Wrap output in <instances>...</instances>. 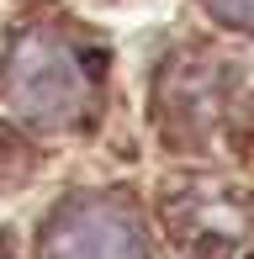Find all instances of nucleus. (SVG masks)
Returning a JSON list of instances; mask_svg holds the SVG:
<instances>
[{"label":"nucleus","mask_w":254,"mask_h":259,"mask_svg":"<svg viewBox=\"0 0 254 259\" xmlns=\"http://www.w3.org/2000/svg\"><path fill=\"white\" fill-rule=\"evenodd\" d=\"M6 96L32 127H69L85 111L79 58L53 32H21L6 58Z\"/></svg>","instance_id":"nucleus-1"},{"label":"nucleus","mask_w":254,"mask_h":259,"mask_svg":"<svg viewBox=\"0 0 254 259\" xmlns=\"http://www.w3.org/2000/svg\"><path fill=\"white\" fill-rule=\"evenodd\" d=\"M43 249L48 259H148V233L122 196H74L53 211Z\"/></svg>","instance_id":"nucleus-2"},{"label":"nucleus","mask_w":254,"mask_h":259,"mask_svg":"<svg viewBox=\"0 0 254 259\" xmlns=\"http://www.w3.org/2000/svg\"><path fill=\"white\" fill-rule=\"evenodd\" d=\"M164 217H170V228H175V238L186 243V249L212 254V259L238 249V243L249 238V211L238 201H228V196H217V191L175 196V201L164 206Z\"/></svg>","instance_id":"nucleus-3"},{"label":"nucleus","mask_w":254,"mask_h":259,"mask_svg":"<svg viewBox=\"0 0 254 259\" xmlns=\"http://www.w3.org/2000/svg\"><path fill=\"white\" fill-rule=\"evenodd\" d=\"M0 259H11V243H6V238H0Z\"/></svg>","instance_id":"nucleus-5"},{"label":"nucleus","mask_w":254,"mask_h":259,"mask_svg":"<svg viewBox=\"0 0 254 259\" xmlns=\"http://www.w3.org/2000/svg\"><path fill=\"white\" fill-rule=\"evenodd\" d=\"M212 16H223L228 27H238V32H254V0H201Z\"/></svg>","instance_id":"nucleus-4"}]
</instances>
